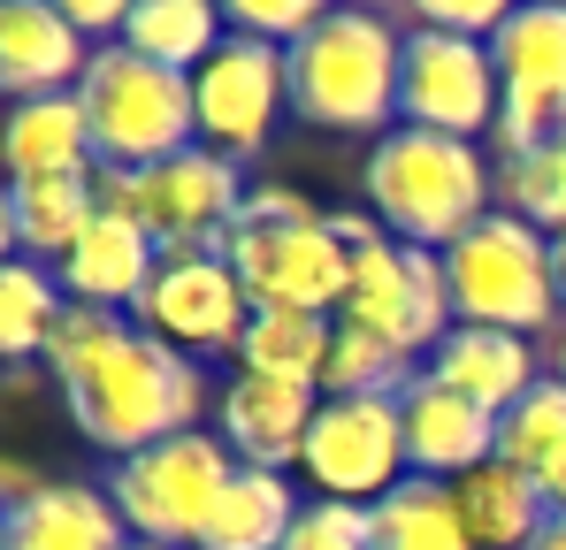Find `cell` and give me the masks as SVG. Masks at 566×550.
I'll list each match as a JSON object with an SVG mask.
<instances>
[{
  "instance_id": "obj_1",
  "label": "cell",
  "mask_w": 566,
  "mask_h": 550,
  "mask_svg": "<svg viewBox=\"0 0 566 550\" xmlns=\"http://www.w3.org/2000/svg\"><path fill=\"white\" fill-rule=\"evenodd\" d=\"M62 398H70V421L99 452L130 458L169 444V436H191V421L207 405V382H199V360L146 337L138 321H123L93 360L62 374Z\"/></svg>"
},
{
  "instance_id": "obj_2",
  "label": "cell",
  "mask_w": 566,
  "mask_h": 550,
  "mask_svg": "<svg viewBox=\"0 0 566 550\" xmlns=\"http://www.w3.org/2000/svg\"><path fill=\"white\" fill-rule=\"evenodd\" d=\"M222 261L238 268L253 314L283 306V314H337L353 290V245L337 237L329 214H314L298 191H253L245 214L222 237Z\"/></svg>"
},
{
  "instance_id": "obj_3",
  "label": "cell",
  "mask_w": 566,
  "mask_h": 550,
  "mask_svg": "<svg viewBox=\"0 0 566 550\" xmlns=\"http://www.w3.org/2000/svg\"><path fill=\"white\" fill-rule=\"evenodd\" d=\"M490 191H497V177H490V161L474 154L468 138H437V130L398 123L368 154V199H376L382 230L398 245H421V253L460 245L482 222Z\"/></svg>"
},
{
  "instance_id": "obj_4",
  "label": "cell",
  "mask_w": 566,
  "mask_h": 550,
  "mask_svg": "<svg viewBox=\"0 0 566 550\" xmlns=\"http://www.w3.org/2000/svg\"><path fill=\"white\" fill-rule=\"evenodd\" d=\"M398 62L406 39L368 8H329L291 54V115L314 130H382L398 123Z\"/></svg>"
},
{
  "instance_id": "obj_5",
  "label": "cell",
  "mask_w": 566,
  "mask_h": 550,
  "mask_svg": "<svg viewBox=\"0 0 566 550\" xmlns=\"http://www.w3.org/2000/svg\"><path fill=\"white\" fill-rule=\"evenodd\" d=\"M77 107L93 123V154L99 169H154L199 146V99H191L185 70H161L146 54H130L123 39L93 46Z\"/></svg>"
},
{
  "instance_id": "obj_6",
  "label": "cell",
  "mask_w": 566,
  "mask_h": 550,
  "mask_svg": "<svg viewBox=\"0 0 566 550\" xmlns=\"http://www.w3.org/2000/svg\"><path fill=\"white\" fill-rule=\"evenodd\" d=\"M444 283L452 314L468 329H544L559 314V275H552V237L528 230L521 214H482L460 245H444Z\"/></svg>"
},
{
  "instance_id": "obj_7",
  "label": "cell",
  "mask_w": 566,
  "mask_h": 550,
  "mask_svg": "<svg viewBox=\"0 0 566 550\" xmlns=\"http://www.w3.org/2000/svg\"><path fill=\"white\" fill-rule=\"evenodd\" d=\"M230 474H238L230 444H222V436H207V429H191V436L154 444V452L115 458L107 497H115V512H123V528H130L138 543L199 550L207 520H214V497L230 489Z\"/></svg>"
},
{
  "instance_id": "obj_8",
  "label": "cell",
  "mask_w": 566,
  "mask_h": 550,
  "mask_svg": "<svg viewBox=\"0 0 566 550\" xmlns=\"http://www.w3.org/2000/svg\"><path fill=\"white\" fill-rule=\"evenodd\" d=\"M245 177L238 161H222L214 146H191L177 161H154V169H130V222L154 237L161 261H185V253H222L230 222L245 214Z\"/></svg>"
},
{
  "instance_id": "obj_9",
  "label": "cell",
  "mask_w": 566,
  "mask_h": 550,
  "mask_svg": "<svg viewBox=\"0 0 566 550\" xmlns=\"http://www.w3.org/2000/svg\"><path fill=\"white\" fill-rule=\"evenodd\" d=\"M337 321H360L368 337L398 345L406 360L413 352H437L460 314H452V283H444V253H421V245H398L382 237L353 261V290L337 306Z\"/></svg>"
},
{
  "instance_id": "obj_10",
  "label": "cell",
  "mask_w": 566,
  "mask_h": 550,
  "mask_svg": "<svg viewBox=\"0 0 566 550\" xmlns=\"http://www.w3.org/2000/svg\"><path fill=\"white\" fill-rule=\"evenodd\" d=\"M497 99L505 77L490 62L482 39H452V31H406V62H398V115L413 130H437V138H482L497 130Z\"/></svg>"
},
{
  "instance_id": "obj_11",
  "label": "cell",
  "mask_w": 566,
  "mask_h": 550,
  "mask_svg": "<svg viewBox=\"0 0 566 550\" xmlns=\"http://www.w3.org/2000/svg\"><path fill=\"white\" fill-rule=\"evenodd\" d=\"M306 482L337 505H382L406 482V429L398 398H322L306 429Z\"/></svg>"
},
{
  "instance_id": "obj_12",
  "label": "cell",
  "mask_w": 566,
  "mask_h": 550,
  "mask_svg": "<svg viewBox=\"0 0 566 550\" xmlns=\"http://www.w3.org/2000/svg\"><path fill=\"white\" fill-rule=\"evenodd\" d=\"M130 321L146 337L177 345L185 360H199V352H238L245 345L253 298H245V283H238V268L222 253H185V261L154 268V283H146V298H138Z\"/></svg>"
},
{
  "instance_id": "obj_13",
  "label": "cell",
  "mask_w": 566,
  "mask_h": 550,
  "mask_svg": "<svg viewBox=\"0 0 566 550\" xmlns=\"http://www.w3.org/2000/svg\"><path fill=\"white\" fill-rule=\"evenodd\" d=\"M191 99H199V146H214L222 161H245L269 146L283 99H291V70H283V46L269 39H245L230 31L222 54L191 77Z\"/></svg>"
},
{
  "instance_id": "obj_14",
  "label": "cell",
  "mask_w": 566,
  "mask_h": 550,
  "mask_svg": "<svg viewBox=\"0 0 566 550\" xmlns=\"http://www.w3.org/2000/svg\"><path fill=\"white\" fill-rule=\"evenodd\" d=\"M398 429H406V474H429V482H468L474 466L497 458V413H482L474 398L444 390L437 374L406 382Z\"/></svg>"
},
{
  "instance_id": "obj_15",
  "label": "cell",
  "mask_w": 566,
  "mask_h": 550,
  "mask_svg": "<svg viewBox=\"0 0 566 550\" xmlns=\"http://www.w3.org/2000/svg\"><path fill=\"white\" fill-rule=\"evenodd\" d=\"M85 31L54 8V0H0V92L23 99H54V92L85 85Z\"/></svg>"
},
{
  "instance_id": "obj_16",
  "label": "cell",
  "mask_w": 566,
  "mask_h": 550,
  "mask_svg": "<svg viewBox=\"0 0 566 550\" xmlns=\"http://www.w3.org/2000/svg\"><path fill=\"white\" fill-rule=\"evenodd\" d=\"M222 444L238 466H269L283 474L291 458H306V429H314V413H322V398L306 390V382H276V374H238L230 390H222Z\"/></svg>"
},
{
  "instance_id": "obj_17",
  "label": "cell",
  "mask_w": 566,
  "mask_h": 550,
  "mask_svg": "<svg viewBox=\"0 0 566 550\" xmlns=\"http://www.w3.org/2000/svg\"><path fill=\"white\" fill-rule=\"evenodd\" d=\"M0 550H130V528L107 489L85 482H39L0 512Z\"/></svg>"
},
{
  "instance_id": "obj_18",
  "label": "cell",
  "mask_w": 566,
  "mask_h": 550,
  "mask_svg": "<svg viewBox=\"0 0 566 550\" xmlns=\"http://www.w3.org/2000/svg\"><path fill=\"white\" fill-rule=\"evenodd\" d=\"M161 268V253H154V237L130 222V214H99L93 230H85V245L62 261V290H70V306H107V314H138V298H146V283Z\"/></svg>"
},
{
  "instance_id": "obj_19",
  "label": "cell",
  "mask_w": 566,
  "mask_h": 550,
  "mask_svg": "<svg viewBox=\"0 0 566 550\" xmlns=\"http://www.w3.org/2000/svg\"><path fill=\"white\" fill-rule=\"evenodd\" d=\"M429 374L444 382V390H460V398H474L482 413H513L544 374H536V352H528V337H513V329H452L437 352H429Z\"/></svg>"
},
{
  "instance_id": "obj_20",
  "label": "cell",
  "mask_w": 566,
  "mask_h": 550,
  "mask_svg": "<svg viewBox=\"0 0 566 550\" xmlns=\"http://www.w3.org/2000/svg\"><path fill=\"white\" fill-rule=\"evenodd\" d=\"M0 161H8V177H15V183L99 169L93 123H85L77 92H54V99H23V107H8V123H0Z\"/></svg>"
},
{
  "instance_id": "obj_21",
  "label": "cell",
  "mask_w": 566,
  "mask_h": 550,
  "mask_svg": "<svg viewBox=\"0 0 566 550\" xmlns=\"http://www.w3.org/2000/svg\"><path fill=\"white\" fill-rule=\"evenodd\" d=\"M8 207H15V253L23 261H70L85 245V230L99 222V169H77V177H31L8 183Z\"/></svg>"
},
{
  "instance_id": "obj_22",
  "label": "cell",
  "mask_w": 566,
  "mask_h": 550,
  "mask_svg": "<svg viewBox=\"0 0 566 550\" xmlns=\"http://www.w3.org/2000/svg\"><path fill=\"white\" fill-rule=\"evenodd\" d=\"M452 489H460L468 536L482 550H528L536 536H544V520H552V497H544L521 466H505V458L474 466L468 482H452Z\"/></svg>"
},
{
  "instance_id": "obj_23",
  "label": "cell",
  "mask_w": 566,
  "mask_h": 550,
  "mask_svg": "<svg viewBox=\"0 0 566 550\" xmlns=\"http://www.w3.org/2000/svg\"><path fill=\"white\" fill-rule=\"evenodd\" d=\"M291 528H298V497H291V482L269 474V466H238L230 489L214 497V520H207L199 550H283V543H291Z\"/></svg>"
},
{
  "instance_id": "obj_24",
  "label": "cell",
  "mask_w": 566,
  "mask_h": 550,
  "mask_svg": "<svg viewBox=\"0 0 566 550\" xmlns=\"http://www.w3.org/2000/svg\"><path fill=\"white\" fill-rule=\"evenodd\" d=\"M123 46L146 54V62H161V70L199 77V70L222 54V15H214L207 0H130Z\"/></svg>"
},
{
  "instance_id": "obj_25",
  "label": "cell",
  "mask_w": 566,
  "mask_h": 550,
  "mask_svg": "<svg viewBox=\"0 0 566 550\" xmlns=\"http://www.w3.org/2000/svg\"><path fill=\"white\" fill-rule=\"evenodd\" d=\"M376 550H474L460 489L429 482V474H406L376 505Z\"/></svg>"
},
{
  "instance_id": "obj_26",
  "label": "cell",
  "mask_w": 566,
  "mask_h": 550,
  "mask_svg": "<svg viewBox=\"0 0 566 550\" xmlns=\"http://www.w3.org/2000/svg\"><path fill=\"white\" fill-rule=\"evenodd\" d=\"M329 345H337V314H283V306H261L238 360L245 374H276V382H306L322 390V367H329Z\"/></svg>"
},
{
  "instance_id": "obj_27",
  "label": "cell",
  "mask_w": 566,
  "mask_h": 550,
  "mask_svg": "<svg viewBox=\"0 0 566 550\" xmlns=\"http://www.w3.org/2000/svg\"><path fill=\"white\" fill-rule=\"evenodd\" d=\"M490 62H497L505 92H566V8L559 0L513 8L505 31L490 39Z\"/></svg>"
},
{
  "instance_id": "obj_28",
  "label": "cell",
  "mask_w": 566,
  "mask_h": 550,
  "mask_svg": "<svg viewBox=\"0 0 566 550\" xmlns=\"http://www.w3.org/2000/svg\"><path fill=\"white\" fill-rule=\"evenodd\" d=\"M497 458L521 466L536 489H552L566 474V382L559 374H544V382L497 421Z\"/></svg>"
},
{
  "instance_id": "obj_29",
  "label": "cell",
  "mask_w": 566,
  "mask_h": 550,
  "mask_svg": "<svg viewBox=\"0 0 566 550\" xmlns=\"http://www.w3.org/2000/svg\"><path fill=\"white\" fill-rule=\"evenodd\" d=\"M62 306H70L62 275H46L39 261H23V253L0 261V360H31V352H46Z\"/></svg>"
},
{
  "instance_id": "obj_30",
  "label": "cell",
  "mask_w": 566,
  "mask_h": 550,
  "mask_svg": "<svg viewBox=\"0 0 566 550\" xmlns=\"http://www.w3.org/2000/svg\"><path fill=\"white\" fill-rule=\"evenodd\" d=\"M413 382V360L398 345L368 337L360 321H337V345H329V367H322V398H406Z\"/></svg>"
},
{
  "instance_id": "obj_31",
  "label": "cell",
  "mask_w": 566,
  "mask_h": 550,
  "mask_svg": "<svg viewBox=\"0 0 566 550\" xmlns=\"http://www.w3.org/2000/svg\"><path fill=\"white\" fill-rule=\"evenodd\" d=\"M497 191L513 199V214L544 237H566V138L559 146H536V154H513L497 169Z\"/></svg>"
},
{
  "instance_id": "obj_32",
  "label": "cell",
  "mask_w": 566,
  "mask_h": 550,
  "mask_svg": "<svg viewBox=\"0 0 566 550\" xmlns=\"http://www.w3.org/2000/svg\"><path fill=\"white\" fill-rule=\"evenodd\" d=\"M283 550H376V505L314 497V505H298V528Z\"/></svg>"
},
{
  "instance_id": "obj_33",
  "label": "cell",
  "mask_w": 566,
  "mask_h": 550,
  "mask_svg": "<svg viewBox=\"0 0 566 550\" xmlns=\"http://www.w3.org/2000/svg\"><path fill=\"white\" fill-rule=\"evenodd\" d=\"M130 314H107V306H62V321H54V337H46V367H54V382L70 374V367H85L123 329Z\"/></svg>"
},
{
  "instance_id": "obj_34",
  "label": "cell",
  "mask_w": 566,
  "mask_h": 550,
  "mask_svg": "<svg viewBox=\"0 0 566 550\" xmlns=\"http://www.w3.org/2000/svg\"><path fill=\"white\" fill-rule=\"evenodd\" d=\"M322 15H329V8H314V0H230V31L269 39V46H283V54H291Z\"/></svg>"
},
{
  "instance_id": "obj_35",
  "label": "cell",
  "mask_w": 566,
  "mask_h": 550,
  "mask_svg": "<svg viewBox=\"0 0 566 550\" xmlns=\"http://www.w3.org/2000/svg\"><path fill=\"white\" fill-rule=\"evenodd\" d=\"M0 261H15V207H8V183H0Z\"/></svg>"
},
{
  "instance_id": "obj_36",
  "label": "cell",
  "mask_w": 566,
  "mask_h": 550,
  "mask_svg": "<svg viewBox=\"0 0 566 550\" xmlns=\"http://www.w3.org/2000/svg\"><path fill=\"white\" fill-rule=\"evenodd\" d=\"M528 550H566V512H552V520H544V536H536Z\"/></svg>"
},
{
  "instance_id": "obj_37",
  "label": "cell",
  "mask_w": 566,
  "mask_h": 550,
  "mask_svg": "<svg viewBox=\"0 0 566 550\" xmlns=\"http://www.w3.org/2000/svg\"><path fill=\"white\" fill-rule=\"evenodd\" d=\"M552 275H559V306H566V237H552Z\"/></svg>"
},
{
  "instance_id": "obj_38",
  "label": "cell",
  "mask_w": 566,
  "mask_h": 550,
  "mask_svg": "<svg viewBox=\"0 0 566 550\" xmlns=\"http://www.w3.org/2000/svg\"><path fill=\"white\" fill-rule=\"evenodd\" d=\"M559 382H566V337H559Z\"/></svg>"
},
{
  "instance_id": "obj_39",
  "label": "cell",
  "mask_w": 566,
  "mask_h": 550,
  "mask_svg": "<svg viewBox=\"0 0 566 550\" xmlns=\"http://www.w3.org/2000/svg\"><path fill=\"white\" fill-rule=\"evenodd\" d=\"M130 550H161V543H130Z\"/></svg>"
}]
</instances>
